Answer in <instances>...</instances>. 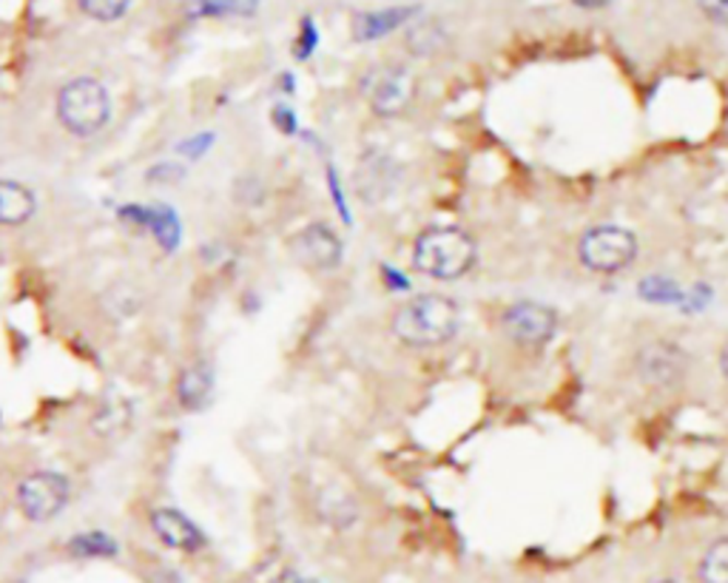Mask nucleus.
Here are the masks:
<instances>
[{
    "label": "nucleus",
    "instance_id": "nucleus-13",
    "mask_svg": "<svg viewBox=\"0 0 728 583\" xmlns=\"http://www.w3.org/2000/svg\"><path fill=\"white\" fill-rule=\"evenodd\" d=\"M37 211L35 194L29 188L15 180H0V225L3 228H17L29 223Z\"/></svg>",
    "mask_w": 728,
    "mask_h": 583
},
{
    "label": "nucleus",
    "instance_id": "nucleus-2",
    "mask_svg": "<svg viewBox=\"0 0 728 583\" xmlns=\"http://www.w3.org/2000/svg\"><path fill=\"white\" fill-rule=\"evenodd\" d=\"M478 260L476 239L467 230L453 228V225H439L427 228L416 246H413V265L425 276H433L441 282L462 279L473 271Z\"/></svg>",
    "mask_w": 728,
    "mask_h": 583
},
{
    "label": "nucleus",
    "instance_id": "nucleus-25",
    "mask_svg": "<svg viewBox=\"0 0 728 583\" xmlns=\"http://www.w3.org/2000/svg\"><path fill=\"white\" fill-rule=\"evenodd\" d=\"M655 583H678V581H655Z\"/></svg>",
    "mask_w": 728,
    "mask_h": 583
},
{
    "label": "nucleus",
    "instance_id": "nucleus-17",
    "mask_svg": "<svg viewBox=\"0 0 728 583\" xmlns=\"http://www.w3.org/2000/svg\"><path fill=\"white\" fill-rule=\"evenodd\" d=\"M69 549H72L74 555H80V558H111V555H117V544L103 533L77 535V538L69 544Z\"/></svg>",
    "mask_w": 728,
    "mask_h": 583
},
{
    "label": "nucleus",
    "instance_id": "nucleus-15",
    "mask_svg": "<svg viewBox=\"0 0 728 583\" xmlns=\"http://www.w3.org/2000/svg\"><path fill=\"white\" fill-rule=\"evenodd\" d=\"M444 40H447V35H444V29H441L435 21L419 23V26H413V29L407 32V49H410L413 55H421V58L435 55V51L444 46Z\"/></svg>",
    "mask_w": 728,
    "mask_h": 583
},
{
    "label": "nucleus",
    "instance_id": "nucleus-4",
    "mask_svg": "<svg viewBox=\"0 0 728 583\" xmlns=\"http://www.w3.org/2000/svg\"><path fill=\"white\" fill-rule=\"evenodd\" d=\"M637 257V239L620 225H595L577 242V260L595 274H620Z\"/></svg>",
    "mask_w": 728,
    "mask_h": 583
},
{
    "label": "nucleus",
    "instance_id": "nucleus-7",
    "mask_svg": "<svg viewBox=\"0 0 728 583\" xmlns=\"http://www.w3.org/2000/svg\"><path fill=\"white\" fill-rule=\"evenodd\" d=\"M558 324L561 322L556 310L541 302H515L501 317V331L506 333V338L529 350L549 345L556 338Z\"/></svg>",
    "mask_w": 728,
    "mask_h": 583
},
{
    "label": "nucleus",
    "instance_id": "nucleus-6",
    "mask_svg": "<svg viewBox=\"0 0 728 583\" xmlns=\"http://www.w3.org/2000/svg\"><path fill=\"white\" fill-rule=\"evenodd\" d=\"M635 370L646 388L652 390H671L678 388L689 376V354L678 342L669 338H655L637 350Z\"/></svg>",
    "mask_w": 728,
    "mask_h": 583
},
{
    "label": "nucleus",
    "instance_id": "nucleus-24",
    "mask_svg": "<svg viewBox=\"0 0 728 583\" xmlns=\"http://www.w3.org/2000/svg\"><path fill=\"white\" fill-rule=\"evenodd\" d=\"M717 361H720V376L728 382V342L720 347V359Z\"/></svg>",
    "mask_w": 728,
    "mask_h": 583
},
{
    "label": "nucleus",
    "instance_id": "nucleus-20",
    "mask_svg": "<svg viewBox=\"0 0 728 583\" xmlns=\"http://www.w3.org/2000/svg\"><path fill=\"white\" fill-rule=\"evenodd\" d=\"M239 0H196V12L202 15H219V12H228V9H237Z\"/></svg>",
    "mask_w": 728,
    "mask_h": 583
},
{
    "label": "nucleus",
    "instance_id": "nucleus-16",
    "mask_svg": "<svg viewBox=\"0 0 728 583\" xmlns=\"http://www.w3.org/2000/svg\"><path fill=\"white\" fill-rule=\"evenodd\" d=\"M404 17H407V12H379V15H359V17H356V37H359V40H373V37L387 35L390 29H396Z\"/></svg>",
    "mask_w": 728,
    "mask_h": 583
},
{
    "label": "nucleus",
    "instance_id": "nucleus-9",
    "mask_svg": "<svg viewBox=\"0 0 728 583\" xmlns=\"http://www.w3.org/2000/svg\"><path fill=\"white\" fill-rule=\"evenodd\" d=\"M290 253L299 265L310 267V271H333V267H339L345 248L331 225L313 223L290 239Z\"/></svg>",
    "mask_w": 728,
    "mask_h": 583
},
{
    "label": "nucleus",
    "instance_id": "nucleus-10",
    "mask_svg": "<svg viewBox=\"0 0 728 583\" xmlns=\"http://www.w3.org/2000/svg\"><path fill=\"white\" fill-rule=\"evenodd\" d=\"M152 530L166 547L180 552H200L205 547V535L196 530L194 521H188L180 510L171 507H159L152 512Z\"/></svg>",
    "mask_w": 728,
    "mask_h": 583
},
{
    "label": "nucleus",
    "instance_id": "nucleus-1",
    "mask_svg": "<svg viewBox=\"0 0 728 583\" xmlns=\"http://www.w3.org/2000/svg\"><path fill=\"white\" fill-rule=\"evenodd\" d=\"M390 328L407 347L447 345L462 328V308L444 294H419L393 310Z\"/></svg>",
    "mask_w": 728,
    "mask_h": 583
},
{
    "label": "nucleus",
    "instance_id": "nucleus-19",
    "mask_svg": "<svg viewBox=\"0 0 728 583\" xmlns=\"http://www.w3.org/2000/svg\"><path fill=\"white\" fill-rule=\"evenodd\" d=\"M697 7L708 21L728 26V0H697Z\"/></svg>",
    "mask_w": 728,
    "mask_h": 583
},
{
    "label": "nucleus",
    "instance_id": "nucleus-18",
    "mask_svg": "<svg viewBox=\"0 0 728 583\" xmlns=\"http://www.w3.org/2000/svg\"><path fill=\"white\" fill-rule=\"evenodd\" d=\"M77 3L92 21L100 23H111L117 17H123L131 7V0H77Z\"/></svg>",
    "mask_w": 728,
    "mask_h": 583
},
{
    "label": "nucleus",
    "instance_id": "nucleus-12",
    "mask_svg": "<svg viewBox=\"0 0 728 583\" xmlns=\"http://www.w3.org/2000/svg\"><path fill=\"white\" fill-rule=\"evenodd\" d=\"M396 163L384 154H368L359 168V194L368 202H379L396 186Z\"/></svg>",
    "mask_w": 728,
    "mask_h": 583
},
{
    "label": "nucleus",
    "instance_id": "nucleus-8",
    "mask_svg": "<svg viewBox=\"0 0 728 583\" xmlns=\"http://www.w3.org/2000/svg\"><path fill=\"white\" fill-rule=\"evenodd\" d=\"M69 504V481L58 473H32L17 484V510L35 524L51 521Z\"/></svg>",
    "mask_w": 728,
    "mask_h": 583
},
{
    "label": "nucleus",
    "instance_id": "nucleus-23",
    "mask_svg": "<svg viewBox=\"0 0 728 583\" xmlns=\"http://www.w3.org/2000/svg\"><path fill=\"white\" fill-rule=\"evenodd\" d=\"M572 3H575V7H581V9H604L609 0H572Z\"/></svg>",
    "mask_w": 728,
    "mask_h": 583
},
{
    "label": "nucleus",
    "instance_id": "nucleus-22",
    "mask_svg": "<svg viewBox=\"0 0 728 583\" xmlns=\"http://www.w3.org/2000/svg\"><path fill=\"white\" fill-rule=\"evenodd\" d=\"M271 583H302V578L296 575L294 569H285V572H279V575H276Z\"/></svg>",
    "mask_w": 728,
    "mask_h": 583
},
{
    "label": "nucleus",
    "instance_id": "nucleus-14",
    "mask_svg": "<svg viewBox=\"0 0 728 583\" xmlns=\"http://www.w3.org/2000/svg\"><path fill=\"white\" fill-rule=\"evenodd\" d=\"M700 583H728V538L714 540L697 563Z\"/></svg>",
    "mask_w": 728,
    "mask_h": 583
},
{
    "label": "nucleus",
    "instance_id": "nucleus-21",
    "mask_svg": "<svg viewBox=\"0 0 728 583\" xmlns=\"http://www.w3.org/2000/svg\"><path fill=\"white\" fill-rule=\"evenodd\" d=\"M148 583H186V581H182L177 572H171V569H154V572H148Z\"/></svg>",
    "mask_w": 728,
    "mask_h": 583
},
{
    "label": "nucleus",
    "instance_id": "nucleus-5",
    "mask_svg": "<svg viewBox=\"0 0 728 583\" xmlns=\"http://www.w3.org/2000/svg\"><path fill=\"white\" fill-rule=\"evenodd\" d=\"M365 100L379 117H398L416 97V78L404 66H375L361 83Z\"/></svg>",
    "mask_w": 728,
    "mask_h": 583
},
{
    "label": "nucleus",
    "instance_id": "nucleus-3",
    "mask_svg": "<svg viewBox=\"0 0 728 583\" xmlns=\"http://www.w3.org/2000/svg\"><path fill=\"white\" fill-rule=\"evenodd\" d=\"M111 100L103 83L92 78L69 80L58 94V120L74 138H92L109 123Z\"/></svg>",
    "mask_w": 728,
    "mask_h": 583
},
{
    "label": "nucleus",
    "instance_id": "nucleus-11",
    "mask_svg": "<svg viewBox=\"0 0 728 583\" xmlns=\"http://www.w3.org/2000/svg\"><path fill=\"white\" fill-rule=\"evenodd\" d=\"M211 393H214V373H211L208 361L196 359L180 370V376H177V402H180L182 411H202L211 402Z\"/></svg>",
    "mask_w": 728,
    "mask_h": 583
}]
</instances>
